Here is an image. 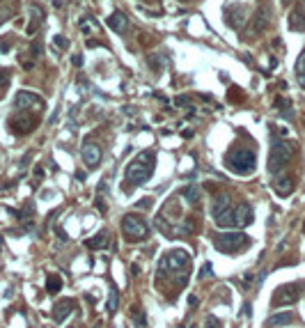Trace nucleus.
Segmentation results:
<instances>
[{
    "label": "nucleus",
    "mask_w": 305,
    "mask_h": 328,
    "mask_svg": "<svg viewBox=\"0 0 305 328\" xmlns=\"http://www.w3.org/2000/svg\"><path fill=\"white\" fill-rule=\"evenodd\" d=\"M154 168H156V156H154V152H140V154L127 165L124 179L131 181L133 186H140V184H145V181L154 175Z\"/></svg>",
    "instance_id": "nucleus-1"
},
{
    "label": "nucleus",
    "mask_w": 305,
    "mask_h": 328,
    "mask_svg": "<svg viewBox=\"0 0 305 328\" xmlns=\"http://www.w3.org/2000/svg\"><path fill=\"white\" fill-rule=\"evenodd\" d=\"M55 44H58L60 48H67V46H69V42H67L65 37H62V35H55Z\"/></svg>",
    "instance_id": "nucleus-33"
},
{
    "label": "nucleus",
    "mask_w": 305,
    "mask_h": 328,
    "mask_svg": "<svg viewBox=\"0 0 305 328\" xmlns=\"http://www.w3.org/2000/svg\"><path fill=\"white\" fill-rule=\"evenodd\" d=\"M214 220H216L218 227H237V225H234V211H232V209H225L223 214H218Z\"/></svg>",
    "instance_id": "nucleus-21"
},
{
    "label": "nucleus",
    "mask_w": 305,
    "mask_h": 328,
    "mask_svg": "<svg viewBox=\"0 0 305 328\" xmlns=\"http://www.w3.org/2000/svg\"><path fill=\"white\" fill-rule=\"evenodd\" d=\"M296 74H305V51L301 53L296 60Z\"/></svg>",
    "instance_id": "nucleus-27"
},
{
    "label": "nucleus",
    "mask_w": 305,
    "mask_h": 328,
    "mask_svg": "<svg viewBox=\"0 0 305 328\" xmlns=\"http://www.w3.org/2000/svg\"><path fill=\"white\" fill-rule=\"evenodd\" d=\"M207 328H220V321L216 317H207Z\"/></svg>",
    "instance_id": "nucleus-32"
},
{
    "label": "nucleus",
    "mask_w": 305,
    "mask_h": 328,
    "mask_svg": "<svg viewBox=\"0 0 305 328\" xmlns=\"http://www.w3.org/2000/svg\"><path fill=\"white\" fill-rule=\"evenodd\" d=\"M181 195L186 197L191 204H195V202L200 200V186H195V184H191V186H184L181 188Z\"/></svg>",
    "instance_id": "nucleus-24"
},
{
    "label": "nucleus",
    "mask_w": 305,
    "mask_h": 328,
    "mask_svg": "<svg viewBox=\"0 0 305 328\" xmlns=\"http://www.w3.org/2000/svg\"><path fill=\"white\" fill-rule=\"evenodd\" d=\"M188 306H197V296H191V298H188Z\"/></svg>",
    "instance_id": "nucleus-38"
},
{
    "label": "nucleus",
    "mask_w": 305,
    "mask_h": 328,
    "mask_svg": "<svg viewBox=\"0 0 305 328\" xmlns=\"http://www.w3.org/2000/svg\"><path fill=\"white\" fill-rule=\"evenodd\" d=\"M276 108H278V110H283V112H287V108H291V101H289V99H284V97H278L276 99Z\"/></svg>",
    "instance_id": "nucleus-26"
},
{
    "label": "nucleus",
    "mask_w": 305,
    "mask_h": 328,
    "mask_svg": "<svg viewBox=\"0 0 305 328\" xmlns=\"http://www.w3.org/2000/svg\"><path fill=\"white\" fill-rule=\"evenodd\" d=\"M14 108H19L21 112L42 110V108H44V99L37 97V94H32V92H28V89H21V92L14 97Z\"/></svg>",
    "instance_id": "nucleus-8"
},
{
    "label": "nucleus",
    "mask_w": 305,
    "mask_h": 328,
    "mask_svg": "<svg viewBox=\"0 0 305 328\" xmlns=\"http://www.w3.org/2000/svg\"><path fill=\"white\" fill-rule=\"evenodd\" d=\"M250 243L246 232H223V234H216L214 239V246H216L218 253H225V255H232V253H239Z\"/></svg>",
    "instance_id": "nucleus-3"
},
{
    "label": "nucleus",
    "mask_w": 305,
    "mask_h": 328,
    "mask_svg": "<svg viewBox=\"0 0 305 328\" xmlns=\"http://www.w3.org/2000/svg\"><path fill=\"white\" fill-rule=\"evenodd\" d=\"M289 28L298 30V32H303V30H305V12L301 7H296L289 14Z\"/></svg>",
    "instance_id": "nucleus-18"
},
{
    "label": "nucleus",
    "mask_w": 305,
    "mask_h": 328,
    "mask_svg": "<svg viewBox=\"0 0 305 328\" xmlns=\"http://www.w3.org/2000/svg\"><path fill=\"white\" fill-rule=\"evenodd\" d=\"M9 85V71L0 67V87H7Z\"/></svg>",
    "instance_id": "nucleus-28"
},
{
    "label": "nucleus",
    "mask_w": 305,
    "mask_h": 328,
    "mask_svg": "<svg viewBox=\"0 0 305 328\" xmlns=\"http://www.w3.org/2000/svg\"><path fill=\"white\" fill-rule=\"evenodd\" d=\"M122 232L131 243H138V241H145L149 237V225L138 214H127L122 218Z\"/></svg>",
    "instance_id": "nucleus-6"
},
{
    "label": "nucleus",
    "mask_w": 305,
    "mask_h": 328,
    "mask_svg": "<svg viewBox=\"0 0 305 328\" xmlns=\"http://www.w3.org/2000/svg\"><path fill=\"white\" fill-rule=\"evenodd\" d=\"M147 62L154 67V71H163V55H156V53H154V55L147 58Z\"/></svg>",
    "instance_id": "nucleus-25"
},
{
    "label": "nucleus",
    "mask_w": 305,
    "mask_h": 328,
    "mask_svg": "<svg viewBox=\"0 0 305 328\" xmlns=\"http://www.w3.org/2000/svg\"><path fill=\"white\" fill-rule=\"evenodd\" d=\"M301 289H303V284L301 283H294V284H283V287H278L273 298H271V303L276 307H283V306H291V303H296L298 296H301Z\"/></svg>",
    "instance_id": "nucleus-7"
},
{
    "label": "nucleus",
    "mask_w": 305,
    "mask_h": 328,
    "mask_svg": "<svg viewBox=\"0 0 305 328\" xmlns=\"http://www.w3.org/2000/svg\"><path fill=\"white\" fill-rule=\"evenodd\" d=\"M188 264H191V255L186 250H172L158 262V276L168 278L172 273H181L188 268Z\"/></svg>",
    "instance_id": "nucleus-4"
},
{
    "label": "nucleus",
    "mask_w": 305,
    "mask_h": 328,
    "mask_svg": "<svg viewBox=\"0 0 305 328\" xmlns=\"http://www.w3.org/2000/svg\"><path fill=\"white\" fill-rule=\"evenodd\" d=\"M291 321H294V314H291V312H278V314H273V317H268V319H266V328L289 326Z\"/></svg>",
    "instance_id": "nucleus-17"
},
{
    "label": "nucleus",
    "mask_w": 305,
    "mask_h": 328,
    "mask_svg": "<svg viewBox=\"0 0 305 328\" xmlns=\"http://www.w3.org/2000/svg\"><path fill=\"white\" fill-rule=\"evenodd\" d=\"M108 28L110 30H115V32H127V25H129V21H127V14H122V12H112L110 16H108Z\"/></svg>",
    "instance_id": "nucleus-16"
},
{
    "label": "nucleus",
    "mask_w": 305,
    "mask_h": 328,
    "mask_svg": "<svg viewBox=\"0 0 305 328\" xmlns=\"http://www.w3.org/2000/svg\"><path fill=\"white\" fill-rule=\"evenodd\" d=\"M253 207L248 204V202H241L237 209H234V225L237 227H248V225H253Z\"/></svg>",
    "instance_id": "nucleus-11"
},
{
    "label": "nucleus",
    "mask_w": 305,
    "mask_h": 328,
    "mask_svg": "<svg viewBox=\"0 0 305 328\" xmlns=\"http://www.w3.org/2000/svg\"><path fill=\"white\" fill-rule=\"evenodd\" d=\"M294 152H296L294 142L276 140V142H273V147H271V154H268V170H271V172H280L284 165L291 161Z\"/></svg>",
    "instance_id": "nucleus-5"
},
{
    "label": "nucleus",
    "mask_w": 305,
    "mask_h": 328,
    "mask_svg": "<svg viewBox=\"0 0 305 328\" xmlns=\"http://www.w3.org/2000/svg\"><path fill=\"white\" fill-rule=\"evenodd\" d=\"M35 129V119L30 117L28 112H19L14 119H12V131L19 135H25Z\"/></svg>",
    "instance_id": "nucleus-12"
},
{
    "label": "nucleus",
    "mask_w": 305,
    "mask_h": 328,
    "mask_svg": "<svg viewBox=\"0 0 305 328\" xmlns=\"http://www.w3.org/2000/svg\"><path fill=\"white\" fill-rule=\"evenodd\" d=\"M28 53H30V58H32V60H37L39 55H42V46H39V44H32Z\"/></svg>",
    "instance_id": "nucleus-30"
},
{
    "label": "nucleus",
    "mask_w": 305,
    "mask_h": 328,
    "mask_svg": "<svg viewBox=\"0 0 305 328\" xmlns=\"http://www.w3.org/2000/svg\"><path fill=\"white\" fill-rule=\"evenodd\" d=\"M81 156H83V163L87 168H97L101 163V147L94 145V142H85L81 149Z\"/></svg>",
    "instance_id": "nucleus-10"
},
{
    "label": "nucleus",
    "mask_w": 305,
    "mask_h": 328,
    "mask_svg": "<svg viewBox=\"0 0 305 328\" xmlns=\"http://www.w3.org/2000/svg\"><path fill=\"white\" fill-rule=\"evenodd\" d=\"M227 168L237 175H253L255 168H257V156H255L253 149H246V147H239V149H232L227 154Z\"/></svg>",
    "instance_id": "nucleus-2"
},
{
    "label": "nucleus",
    "mask_w": 305,
    "mask_h": 328,
    "mask_svg": "<svg viewBox=\"0 0 305 328\" xmlns=\"http://www.w3.org/2000/svg\"><path fill=\"white\" fill-rule=\"evenodd\" d=\"M71 310H74V301L65 298V301H60L58 306L53 307V319L58 321V324H62V321H65L69 314H71Z\"/></svg>",
    "instance_id": "nucleus-15"
},
{
    "label": "nucleus",
    "mask_w": 305,
    "mask_h": 328,
    "mask_svg": "<svg viewBox=\"0 0 305 328\" xmlns=\"http://www.w3.org/2000/svg\"><path fill=\"white\" fill-rule=\"evenodd\" d=\"M298 83H301V87L305 89V74H298Z\"/></svg>",
    "instance_id": "nucleus-37"
},
{
    "label": "nucleus",
    "mask_w": 305,
    "mask_h": 328,
    "mask_svg": "<svg viewBox=\"0 0 305 328\" xmlns=\"http://www.w3.org/2000/svg\"><path fill=\"white\" fill-rule=\"evenodd\" d=\"M225 209H230V195H216V200H214V207H211V216L216 218L218 214H223Z\"/></svg>",
    "instance_id": "nucleus-20"
},
{
    "label": "nucleus",
    "mask_w": 305,
    "mask_h": 328,
    "mask_svg": "<svg viewBox=\"0 0 305 328\" xmlns=\"http://www.w3.org/2000/svg\"><path fill=\"white\" fill-rule=\"evenodd\" d=\"M85 246H87L89 250H101V248L108 246V234H106V232H99L97 237H92L85 241Z\"/></svg>",
    "instance_id": "nucleus-19"
},
{
    "label": "nucleus",
    "mask_w": 305,
    "mask_h": 328,
    "mask_svg": "<svg viewBox=\"0 0 305 328\" xmlns=\"http://www.w3.org/2000/svg\"><path fill=\"white\" fill-rule=\"evenodd\" d=\"M117 289H115V284H110V291H108V301H106V310H108V314H115L117 312Z\"/></svg>",
    "instance_id": "nucleus-22"
},
{
    "label": "nucleus",
    "mask_w": 305,
    "mask_h": 328,
    "mask_svg": "<svg viewBox=\"0 0 305 328\" xmlns=\"http://www.w3.org/2000/svg\"><path fill=\"white\" fill-rule=\"evenodd\" d=\"M225 23H227L230 28H241V25L246 23V9L241 7V5H239V7H234V5L227 7L225 9Z\"/></svg>",
    "instance_id": "nucleus-13"
},
{
    "label": "nucleus",
    "mask_w": 305,
    "mask_h": 328,
    "mask_svg": "<svg viewBox=\"0 0 305 328\" xmlns=\"http://www.w3.org/2000/svg\"><path fill=\"white\" fill-rule=\"evenodd\" d=\"M74 65H76V67H81V65H83V55H74Z\"/></svg>",
    "instance_id": "nucleus-36"
},
{
    "label": "nucleus",
    "mask_w": 305,
    "mask_h": 328,
    "mask_svg": "<svg viewBox=\"0 0 305 328\" xmlns=\"http://www.w3.org/2000/svg\"><path fill=\"white\" fill-rule=\"evenodd\" d=\"M273 191H276L280 197H287V195H291V191H294V181H291V177H287V175H280V177L273 179Z\"/></svg>",
    "instance_id": "nucleus-14"
},
{
    "label": "nucleus",
    "mask_w": 305,
    "mask_h": 328,
    "mask_svg": "<svg viewBox=\"0 0 305 328\" xmlns=\"http://www.w3.org/2000/svg\"><path fill=\"white\" fill-rule=\"evenodd\" d=\"M133 319H135V324L140 328H145V317L140 314V307H133Z\"/></svg>",
    "instance_id": "nucleus-29"
},
{
    "label": "nucleus",
    "mask_w": 305,
    "mask_h": 328,
    "mask_svg": "<svg viewBox=\"0 0 305 328\" xmlns=\"http://www.w3.org/2000/svg\"><path fill=\"white\" fill-rule=\"evenodd\" d=\"M211 276V264H204V271H202V278H209Z\"/></svg>",
    "instance_id": "nucleus-35"
},
{
    "label": "nucleus",
    "mask_w": 305,
    "mask_h": 328,
    "mask_svg": "<svg viewBox=\"0 0 305 328\" xmlns=\"http://www.w3.org/2000/svg\"><path fill=\"white\" fill-rule=\"evenodd\" d=\"M138 207H140V209H149V207H152V200H149V197H145V202H138Z\"/></svg>",
    "instance_id": "nucleus-34"
},
{
    "label": "nucleus",
    "mask_w": 305,
    "mask_h": 328,
    "mask_svg": "<svg viewBox=\"0 0 305 328\" xmlns=\"http://www.w3.org/2000/svg\"><path fill=\"white\" fill-rule=\"evenodd\" d=\"M174 106H179V108H181V106L191 108V99H188V97H177V99H174Z\"/></svg>",
    "instance_id": "nucleus-31"
},
{
    "label": "nucleus",
    "mask_w": 305,
    "mask_h": 328,
    "mask_svg": "<svg viewBox=\"0 0 305 328\" xmlns=\"http://www.w3.org/2000/svg\"><path fill=\"white\" fill-rule=\"evenodd\" d=\"M268 23H271V9L266 5H261L253 16V23H250V28H248V35H257L261 30L268 28Z\"/></svg>",
    "instance_id": "nucleus-9"
},
{
    "label": "nucleus",
    "mask_w": 305,
    "mask_h": 328,
    "mask_svg": "<svg viewBox=\"0 0 305 328\" xmlns=\"http://www.w3.org/2000/svg\"><path fill=\"white\" fill-rule=\"evenodd\" d=\"M60 289H62V278H60L58 273H53V276L46 278V291H48V294H58Z\"/></svg>",
    "instance_id": "nucleus-23"
}]
</instances>
